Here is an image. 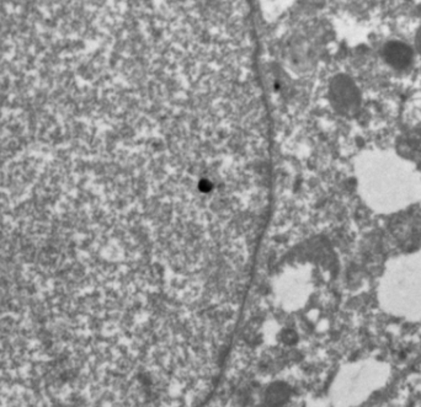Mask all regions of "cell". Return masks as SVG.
Here are the masks:
<instances>
[{"instance_id": "obj_1", "label": "cell", "mask_w": 421, "mask_h": 407, "mask_svg": "<svg viewBox=\"0 0 421 407\" xmlns=\"http://www.w3.org/2000/svg\"><path fill=\"white\" fill-rule=\"evenodd\" d=\"M331 95L335 108L341 113H354L360 105V94L355 84L346 76L335 79L331 86Z\"/></svg>"}, {"instance_id": "obj_3", "label": "cell", "mask_w": 421, "mask_h": 407, "mask_svg": "<svg viewBox=\"0 0 421 407\" xmlns=\"http://www.w3.org/2000/svg\"><path fill=\"white\" fill-rule=\"evenodd\" d=\"M416 47H418V49L420 51L421 53V28L420 31L418 33V36H416Z\"/></svg>"}, {"instance_id": "obj_2", "label": "cell", "mask_w": 421, "mask_h": 407, "mask_svg": "<svg viewBox=\"0 0 421 407\" xmlns=\"http://www.w3.org/2000/svg\"><path fill=\"white\" fill-rule=\"evenodd\" d=\"M383 58L395 69H405L413 60V49L405 43L392 41L384 46Z\"/></svg>"}]
</instances>
